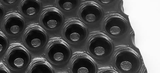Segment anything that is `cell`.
<instances>
[{
	"mask_svg": "<svg viewBox=\"0 0 160 73\" xmlns=\"http://www.w3.org/2000/svg\"><path fill=\"white\" fill-rule=\"evenodd\" d=\"M71 70L72 73H89L94 70L92 61L85 54H79L73 56L71 61Z\"/></svg>",
	"mask_w": 160,
	"mask_h": 73,
	"instance_id": "obj_7",
	"label": "cell"
},
{
	"mask_svg": "<svg viewBox=\"0 0 160 73\" xmlns=\"http://www.w3.org/2000/svg\"><path fill=\"white\" fill-rule=\"evenodd\" d=\"M41 7V3L37 0H25L21 3L19 10L22 15L30 17L37 15L40 12Z\"/></svg>",
	"mask_w": 160,
	"mask_h": 73,
	"instance_id": "obj_8",
	"label": "cell"
},
{
	"mask_svg": "<svg viewBox=\"0 0 160 73\" xmlns=\"http://www.w3.org/2000/svg\"><path fill=\"white\" fill-rule=\"evenodd\" d=\"M63 38L68 43L78 44L85 39L87 35V29L81 22L75 20L67 22L62 30Z\"/></svg>",
	"mask_w": 160,
	"mask_h": 73,
	"instance_id": "obj_4",
	"label": "cell"
},
{
	"mask_svg": "<svg viewBox=\"0 0 160 73\" xmlns=\"http://www.w3.org/2000/svg\"><path fill=\"white\" fill-rule=\"evenodd\" d=\"M122 69L125 71H128L131 69L132 66V64L129 61H123L120 64Z\"/></svg>",
	"mask_w": 160,
	"mask_h": 73,
	"instance_id": "obj_13",
	"label": "cell"
},
{
	"mask_svg": "<svg viewBox=\"0 0 160 73\" xmlns=\"http://www.w3.org/2000/svg\"><path fill=\"white\" fill-rule=\"evenodd\" d=\"M46 55L51 63L58 67L65 65L71 56V51L68 45L60 39L51 41L46 49Z\"/></svg>",
	"mask_w": 160,
	"mask_h": 73,
	"instance_id": "obj_1",
	"label": "cell"
},
{
	"mask_svg": "<svg viewBox=\"0 0 160 73\" xmlns=\"http://www.w3.org/2000/svg\"><path fill=\"white\" fill-rule=\"evenodd\" d=\"M28 73H53L54 71L51 66L46 61L41 60L33 61L28 71Z\"/></svg>",
	"mask_w": 160,
	"mask_h": 73,
	"instance_id": "obj_10",
	"label": "cell"
},
{
	"mask_svg": "<svg viewBox=\"0 0 160 73\" xmlns=\"http://www.w3.org/2000/svg\"><path fill=\"white\" fill-rule=\"evenodd\" d=\"M76 0H58L57 3L60 8L63 11H69L73 9L78 2Z\"/></svg>",
	"mask_w": 160,
	"mask_h": 73,
	"instance_id": "obj_11",
	"label": "cell"
},
{
	"mask_svg": "<svg viewBox=\"0 0 160 73\" xmlns=\"http://www.w3.org/2000/svg\"><path fill=\"white\" fill-rule=\"evenodd\" d=\"M95 7L94 4L89 2L84 3L80 7L78 15L82 21L89 23L95 21L96 17L94 12Z\"/></svg>",
	"mask_w": 160,
	"mask_h": 73,
	"instance_id": "obj_9",
	"label": "cell"
},
{
	"mask_svg": "<svg viewBox=\"0 0 160 73\" xmlns=\"http://www.w3.org/2000/svg\"><path fill=\"white\" fill-rule=\"evenodd\" d=\"M26 26L24 19L19 15L12 13L6 16L2 23V29L10 37H17L23 31Z\"/></svg>",
	"mask_w": 160,
	"mask_h": 73,
	"instance_id": "obj_6",
	"label": "cell"
},
{
	"mask_svg": "<svg viewBox=\"0 0 160 73\" xmlns=\"http://www.w3.org/2000/svg\"><path fill=\"white\" fill-rule=\"evenodd\" d=\"M30 56L28 51L22 46L13 45L8 50L5 61L12 71L20 72L24 70L29 65Z\"/></svg>",
	"mask_w": 160,
	"mask_h": 73,
	"instance_id": "obj_2",
	"label": "cell"
},
{
	"mask_svg": "<svg viewBox=\"0 0 160 73\" xmlns=\"http://www.w3.org/2000/svg\"><path fill=\"white\" fill-rule=\"evenodd\" d=\"M5 11L3 6L0 3V20L3 17Z\"/></svg>",
	"mask_w": 160,
	"mask_h": 73,
	"instance_id": "obj_15",
	"label": "cell"
},
{
	"mask_svg": "<svg viewBox=\"0 0 160 73\" xmlns=\"http://www.w3.org/2000/svg\"><path fill=\"white\" fill-rule=\"evenodd\" d=\"M64 18L62 13L54 8L46 9L42 12L40 18V23L46 30L55 31L62 26Z\"/></svg>",
	"mask_w": 160,
	"mask_h": 73,
	"instance_id": "obj_5",
	"label": "cell"
},
{
	"mask_svg": "<svg viewBox=\"0 0 160 73\" xmlns=\"http://www.w3.org/2000/svg\"><path fill=\"white\" fill-rule=\"evenodd\" d=\"M9 71L4 66L0 65V73H9Z\"/></svg>",
	"mask_w": 160,
	"mask_h": 73,
	"instance_id": "obj_16",
	"label": "cell"
},
{
	"mask_svg": "<svg viewBox=\"0 0 160 73\" xmlns=\"http://www.w3.org/2000/svg\"><path fill=\"white\" fill-rule=\"evenodd\" d=\"M110 32L113 35H117L119 34L121 30L119 27L117 26H113L112 27L110 30Z\"/></svg>",
	"mask_w": 160,
	"mask_h": 73,
	"instance_id": "obj_14",
	"label": "cell"
},
{
	"mask_svg": "<svg viewBox=\"0 0 160 73\" xmlns=\"http://www.w3.org/2000/svg\"><path fill=\"white\" fill-rule=\"evenodd\" d=\"M8 46V41L7 37L0 32V56L3 54Z\"/></svg>",
	"mask_w": 160,
	"mask_h": 73,
	"instance_id": "obj_12",
	"label": "cell"
},
{
	"mask_svg": "<svg viewBox=\"0 0 160 73\" xmlns=\"http://www.w3.org/2000/svg\"><path fill=\"white\" fill-rule=\"evenodd\" d=\"M48 40L46 32L40 27L36 25L28 27L26 30L23 37L25 46L33 51L42 49L46 45Z\"/></svg>",
	"mask_w": 160,
	"mask_h": 73,
	"instance_id": "obj_3",
	"label": "cell"
}]
</instances>
